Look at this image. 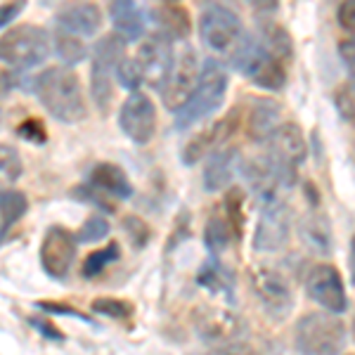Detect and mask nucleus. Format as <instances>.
<instances>
[{
  "label": "nucleus",
  "mask_w": 355,
  "mask_h": 355,
  "mask_svg": "<svg viewBox=\"0 0 355 355\" xmlns=\"http://www.w3.org/2000/svg\"><path fill=\"white\" fill-rule=\"evenodd\" d=\"M249 282L254 296L270 318H289L294 311V291L282 272L272 270L270 266H254L249 270Z\"/></svg>",
  "instance_id": "nucleus-9"
},
{
  "label": "nucleus",
  "mask_w": 355,
  "mask_h": 355,
  "mask_svg": "<svg viewBox=\"0 0 355 355\" xmlns=\"http://www.w3.org/2000/svg\"><path fill=\"white\" fill-rule=\"evenodd\" d=\"M216 355H261L256 351L254 346H249V343H239V341H230V343H223V346L216 351Z\"/></svg>",
  "instance_id": "nucleus-42"
},
{
  "label": "nucleus",
  "mask_w": 355,
  "mask_h": 355,
  "mask_svg": "<svg viewBox=\"0 0 355 355\" xmlns=\"http://www.w3.org/2000/svg\"><path fill=\"white\" fill-rule=\"evenodd\" d=\"M239 164V150L237 147H220L206 159L204 166V187L209 192H220L223 187L230 185L234 168Z\"/></svg>",
  "instance_id": "nucleus-21"
},
{
  "label": "nucleus",
  "mask_w": 355,
  "mask_h": 355,
  "mask_svg": "<svg viewBox=\"0 0 355 355\" xmlns=\"http://www.w3.org/2000/svg\"><path fill=\"white\" fill-rule=\"evenodd\" d=\"M119 125L135 145H147L157 133V107L145 93H130L119 112Z\"/></svg>",
  "instance_id": "nucleus-14"
},
{
  "label": "nucleus",
  "mask_w": 355,
  "mask_h": 355,
  "mask_svg": "<svg viewBox=\"0 0 355 355\" xmlns=\"http://www.w3.org/2000/svg\"><path fill=\"white\" fill-rule=\"evenodd\" d=\"M123 227H125V234H128L130 244H133L135 249H142V246L150 242V237H152L150 225H147L140 216H125Z\"/></svg>",
  "instance_id": "nucleus-36"
},
{
  "label": "nucleus",
  "mask_w": 355,
  "mask_h": 355,
  "mask_svg": "<svg viewBox=\"0 0 355 355\" xmlns=\"http://www.w3.org/2000/svg\"><path fill=\"white\" fill-rule=\"evenodd\" d=\"M107 234H110V223L102 218V216H90L81 225V230L76 232V242L95 244V242H100V239H105Z\"/></svg>",
  "instance_id": "nucleus-35"
},
{
  "label": "nucleus",
  "mask_w": 355,
  "mask_h": 355,
  "mask_svg": "<svg viewBox=\"0 0 355 355\" xmlns=\"http://www.w3.org/2000/svg\"><path fill=\"white\" fill-rule=\"evenodd\" d=\"M17 135L26 142H33V145H43L48 140V130H45L41 119H26V121H21L17 125Z\"/></svg>",
  "instance_id": "nucleus-37"
},
{
  "label": "nucleus",
  "mask_w": 355,
  "mask_h": 355,
  "mask_svg": "<svg viewBox=\"0 0 355 355\" xmlns=\"http://www.w3.org/2000/svg\"><path fill=\"white\" fill-rule=\"evenodd\" d=\"M306 291L308 296L322 306L327 313L339 315L348 308L346 287H343V277L331 263H315L306 275Z\"/></svg>",
  "instance_id": "nucleus-12"
},
{
  "label": "nucleus",
  "mask_w": 355,
  "mask_h": 355,
  "mask_svg": "<svg viewBox=\"0 0 355 355\" xmlns=\"http://www.w3.org/2000/svg\"><path fill=\"white\" fill-rule=\"evenodd\" d=\"M41 105L64 123H78L88 114V105L78 76L67 67H50L33 81Z\"/></svg>",
  "instance_id": "nucleus-1"
},
{
  "label": "nucleus",
  "mask_w": 355,
  "mask_h": 355,
  "mask_svg": "<svg viewBox=\"0 0 355 355\" xmlns=\"http://www.w3.org/2000/svg\"><path fill=\"white\" fill-rule=\"evenodd\" d=\"M24 8H26L24 0H19V3H3L0 5V28L8 26L10 21H15L17 15H19Z\"/></svg>",
  "instance_id": "nucleus-43"
},
{
  "label": "nucleus",
  "mask_w": 355,
  "mask_h": 355,
  "mask_svg": "<svg viewBox=\"0 0 355 355\" xmlns=\"http://www.w3.org/2000/svg\"><path fill=\"white\" fill-rule=\"evenodd\" d=\"M116 81H119V85H121V88L133 90V93H137V88H140V85L145 83V76H142L140 62H137L135 57H125L121 64H119V69H116Z\"/></svg>",
  "instance_id": "nucleus-32"
},
{
  "label": "nucleus",
  "mask_w": 355,
  "mask_h": 355,
  "mask_svg": "<svg viewBox=\"0 0 355 355\" xmlns=\"http://www.w3.org/2000/svg\"><path fill=\"white\" fill-rule=\"evenodd\" d=\"M294 346L301 355H339L346 346V324L334 313L311 311L296 324Z\"/></svg>",
  "instance_id": "nucleus-3"
},
{
  "label": "nucleus",
  "mask_w": 355,
  "mask_h": 355,
  "mask_svg": "<svg viewBox=\"0 0 355 355\" xmlns=\"http://www.w3.org/2000/svg\"><path fill=\"white\" fill-rule=\"evenodd\" d=\"M110 17L114 24V33L123 38L125 43H135L145 36L147 31V12L137 3H125L116 0L110 5Z\"/></svg>",
  "instance_id": "nucleus-19"
},
{
  "label": "nucleus",
  "mask_w": 355,
  "mask_h": 355,
  "mask_svg": "<svg viewBox=\"0 0 355 355\" xmlns=\"http://www.w3.org/2000/svg\"><path fill=\"white\" fill-rule=\"evenodd\" d=\"M53 41L43 26L19 24L0 36V62L15 69H31L48 60Z\"/></svg>",
  "instance_id": "nucleus-7"
},
{
  "label": "nucleus",
  "mask_w": 355,
  "mask_h": 355,
  "mask_svg": "<svg viewBox=\"0 0 355 355\" xmlns=\"http://www.w3.org/2000/svg\"><path fill=\"white\" fill-rule=\"evenodd\" d=\"M239 125H242V107H234V110L227 112L223 119L214 121L209 128H204L202 133L190 137V142L182 147L180 162L185 166H197L199 162L209 159L216 150H220L227 137H232L237 133Z\"/></svg>",
  "instance_id": "nucleus-11"
},
{
  "label": "nucleus",
  "mask_w": 355,
  "mask_h": 355,
  "mask_svg": "<svg viewBox=\"0 0 355 355\" xmlns=\"http://www.w3.org/2000/svg\"><path fill=\"white\" fill-rule=\"evenodd\" d=\"M28 324H31L33 329L41 331V334L45 336V339L64 341V334H62V331L57 329V327H53V324H50V322H45V320H41V318H31V320H28Z\"/></svg>",
  "instance_id": "nucleus-44"
},
{
  "label": "nucleus",
  "mask_w": 355,
  "mask_h": 355,
  "mask_svg": "<svg viewBox=\"0 0 355 355\" xmlns=\"http://www.w3.org/2000/svg\"><path fill=\"white\" fill-rule=\"evenodd\" d=\"M119 256H121V249H119L116 242H112L110 246H105V249L90 251V256L83 261V277H97L110 263L119 261Z\"/></svg>",
  "instance_id": "nucleus-30"
},
{
  "label": "nucleus",
  "mask_w": 355,
  "mask_h": 355,
  "mask_svg": "<svg viewBox=\"0 0 355 355\" xmlns=\"http://www.w3.org/2000/svg\"><path fill=\"white\" fill-rule=\"evenodd\" d=\"M21 175V159L15 147L0 145V190H8L17 178Z\"/></svg>",
  "instance_id": "nucleus-31"
},
{
  "label": "nucleus",
  "mask_w": 355,
  "mask_h": 355,
  "mask_svg": "<svg viewBox=\"0 0 355 355\" xmlns=\"http://www.w3.org/2000/svg\"><path fill=\"white\" fill-rule=\"evenodd\" d=\"M17 85V76L8 69H0V97H5Z\"/></svg>",
  "instance_id": "nucleus-45"
},
{
  "label": "nucleus",
  "mask_w": 355,
  "mask_h": 355,
  "mask_svg": "<svg viewBox=\"0 0 355 355\" xmlns=\"http://www.w3.org/2000/svg\"><path fill=\"white\" fill-rule=\"evenodd\" d=\"M336 19H339V26L343 28V31H348L355 36V3L353 0L341 3L339 8H336Z\"/></svg>",
  "instance_id": "nucleus-39"
},
{
  "label": "nucleus",
  "mask_w": 355,
  "mask_h": 355,
  "mask_svg": "<svg viewBox=\"0 0 355 355\" xmlns=\"http://www.w3.org/2000/svg\"><path fill=\"white\" fill-rule=\"evenodd\" d=\"M339 55L343 60V67L348 71V78L355 85V41H341L339 43Z\"/></svg>",
  "instance_id": "nucleus-41"
},
{
  "label": "nucleus",
  "mask_w": 355,
  "mask_h": 355,
  "mask_svg": "<svg viewBox=\"0 0 355 355\" xmlns=\"http://www.w3.org/2000/svg\"><path fill=\"white\" fill-rule=\"evenodd\" d=\"M291 237V211L282 197L270 199V202L261 204L259 225L254 234V249L256 251H272L284 249Z\"/></svg>",
  "instance_id": "nucleus-10"
},
{
  "label": "nucleus",
  "mask_w": 355,
  "mask_h": 355,
  "mask_svg": "<svg viewBox=\"0 0 355 355\" xmlns=\"http://www.w3.org/2000/svg\"><path fill=\"white\" fill-rule=\"evenodd\" d=\"M334 107L343 121L355 128V85L353 83H341L339 88L334 90Z\"/></svg>",
  "instance_id": "nucleus-33"
},
{
  "label": "nucleus",
  "mask_w": 355,
  "mask_h": 355,
  "mask_svg": "<svg viewBox=\"0 0 355 355\" xmlns=\"http://www.w3.org/2000/svg\"><path fill=\"white\" fill-rule=\"evenodd\" d=\"M154 21L162 28L164 36H168L171 41H187L192 33V19L185 5L180 3H159L152 10Z\"/></svg>",
  "instance_id": "nucleus-23"
},
{
  "label": "nucleus",
  "mask_w": 355,
  "mask_h": 355,
  "mask_svg": "<svg viewBox=\"0 0 355 355\" xmlns=\"http://www.w3.org/2000/svg\"><path fill=\"white\" fill-rule=\"evenodd\" d=\"M76 259V237L64 227L55 225L45 232L41 244V266L50 277H67L69 268Z\"/></svg>",
  "instance_id": "nucleus-15"
},
{
  "label": "nucleus",
  "mask_w": 355,
  "mask_h": 355,
  "mask_svg": "<svg viewBox=\"0 0 355 355\" xmlns=\"http://www.w3.org/2000/svg\"><path fill=\"white\" fill-rule=\"evenodd\" d=\"M348 263H351V282L355 284V234L351 237V256H348Z\"/></svg>",
  "instance_id": "nucleus-46"
},
{
  "label": "nucleus",
  "mask_w": 355,
  "mask_h": 355,
  "mask_svg": "<svg viewBox=\"0 0 355 355\" xmlns=\"http://www.w3.org/2000/svg\"><path fill=\"white\" fill-rule=\"evenodd\" d=\"M220 209L234 234V239H239L244 230V192L239 190V187H230V190L225 192V199H223Z\"/></svg>",
  "instance_id": "nucleus-28"
},
{
  "label": "nucleus",
  "mask_w": 355,
  "mask_h": 355,
  "mask_svg": "<svg viewBox=\"0 0 355 355\" xmlns=\"http://www.w3.org/2000/svg\"><path fill=\"white\" fill-rule=\"evenodd\" d=\"M0 234H3V227H0Z\"/></svg>",
  "instance_id": "nucleus-47"
},
{
  "label": "nucleus",
  "mask_w": 355,
  "mask_h": 355,
  "mask_svg": "<svg viewBox=\"0 0 355 355\" xmlns=\"http://www.w3.org/2000/svg\"><path fill=\"white\" fill-rule=\"evenodd\" d=\"M199 36L211 53L232 60L246 33L242 28V19L234 10L211 3L199 15Z\"/></svg>",
  "instance_id": "nucleus-6"
},
{
  "label": "nucleus",
  "mask_w": 355,
  "mask_h": 355,
  "mask_svg": "<svg viewBox=\"0 0 355 355\" xmlns=\"http://www.w3.org/2000/svg\"><path fill=\"white\" fill-rule=\"evenodd\" d=\"M279 114L282 107L270 97H256L246 110V135L254 142H270L275 130L279 128Z\"/></svg>",
  "instance_id": "nucleus-17"
},
{
  "label": "nucleus",
  "mask_w": 355,
  "mask_h": 355,
  "mask_svg": "<svg viewBox=\"0 0 355 355\" xmlns=\"http://www.w3.org/2000/svg\"><path fill=\"white\" fill-rule=\"evenodd\" d=\"M93 190L107 194L110 199H128L133 194V185H130L128 175L121 166L110 164V162H102L95 164L88 173V182Z\"/></svg>",
  "instance_id": "nucleus-20"
},
{
  "label": "nucleus",
  "mask_w": 355,
  "mask_h": 355,
  "mask_svg": "<svg viewBox=\"0 0 355 355\" xmlns=\"http://www.w3.org/2000/svg\"><path fill=\"white\" fill-rule=\"evenodd\" d=\"M199 76H202V62H199V55L192 45H182V50L175 55L173 67L168 71V78L162 85V102L168 112L178 114L182 107L187 105V100L192 97L194 88L199 83Z\"/></svg>",
  "instance_id": "nucleus-8"
},
{
  "label": "nucleus",
  "mask_w": 355,
  "mask_h": 355,
  "mask_svg": "<svg viewBox=\"0 0 355 355\" xmlns=\"http://www.w3.org/2000/svg\"><path fill=\"white\" fill-rule=\"evenodd\" d=\"M28 209V199L19 190H0V227L8 232Z\"/></svg>",
  "instance_id": "nucleus-25"
},
{
  "label": "nucleus",
  "mask_w": 355,
  "mask_h": 355,
  "mask_svg": "<svg viewBox=\"0 0 355 355\" xmlns=\"http://www.w3.org/2000/svg\"><path fill=\"white\" fill-rule=\"evenodd\" d=\"M90 308H93L95 313L107 315V318H112V320H125V318H130V313H133V306H130L128 301L112 299V296H100V299L93 301Z\"/></svg>",
  "instance_id": "nucleus-34"
},
{
  "label": "nucleus",
  "mask_w": 355,
  "mask_h": 355,
  "mask_svg": "<svg viewBox=\"0 0 355 355\" xmlns=\"http://www.w3.org/2000/svg\"><path fill=\"white\" fill-rule=\"evenodd\" d=\"M234 239V234L230 230V225H227L225 216L223 214H211L209 223H206V230H204V244L206 249L211 251V254H220V251H225L230 242Z\"/></svg>",
  "instance_id": "nucleus-26"
},
{
  "label": "nucleus",
  "mask_w": 355,
  "mask_h": 355,
  "mask_svg": "<svg viewBox=\"0 0 355 355\" xmlns=\"http://www.w3.org/2000/svg\"><path fill=\"white\" fill-rule=\"evenodd\" d=\"M299 232L301 239L313 254L320 256H329L331 254V230H329V220L322 214L320 206H311L306 216L299 223Z\"/></svg>",
  "instance_id": "nucleus-22"
},
{
  "label": "nucleus",
  "mask_w": 355,
  "mask_h": 355,
  "mask_svg": "<svg viewBox=\"0 0 355 355\" xmlns=\"http://www.w3.org/2000/svg\"><path fill=\"white\" fill-rule=\"evenodd\" d=\"M36 308H43V311H48V313H53V315H71V318H78V320H85L88 322V315H83V313H78L76 308H71V306H64V303H53V301H36L33 303Z\"/></svg>",
  "instance_id": "nucleus-40"
},
{
  "label": "nucleus",
  "mask_w": 355,
  "mask_h": 355,
  "mask_svg": "<svg viewBox=\"0 0 355 355\" xmlns=\"http://www.w3.org/2000/svg\"><path fill=\"white\" fill-rule=\"evenodd\" d=\"M53 48L64 64H78L88 55V48L83 45V41H78V36H71L62 28H57L53 33Z\"/></svg>",
  "instance_id": "nucleus-27"
},
{
  "label": "nucleus",
  "mask_w": 355,
  "mask_h": 355,
  "mask_svg": "<svg viewBox=\"0 0 355 355\" xmlns=\"http://www.w3.org/2000/svg\"><path fill=\"white\" fill-rule=\"evenodd\" d=\"M256 38L282 62H289L294 57V43H291L287 28L275 24V21H263V24H259V36Z\"/></svg>",
  "instance_id": "nucleus-24"
},
{
  "label": "nucleus",
  "mask_w": 355,
  "mask_h": 355,
  "mask_svg": "<svg viewBox=\"0 0 355 355\" xmlns=\"http://www.w3.org/2000/svg\"><path fill=\"white\" fill-rule=\"evenodd\" d=\"M197 282L202 284V287L209 289V291H230L232 289L230 272H227L225 268L216 261V256H214V259H209L206 263H202L199 275H197Z\"/></svg>",
  "instance_id": "nucleus-29"
},
{
  "label": "nucleus",
  "mask_w": 355,
  "mask_h": 355,
  "mask_svg": "<svg viewBox=\"0 0 355 355\" xmlns=\"http://www.w3.org/2000/svg\"><path fill=\"white\" fill-rule=\"evenodd\" d=\"M227 85H230V78H227V71L223 69L220 62L206 60L202 64V76H199V83H197V88H194L192 97L187 100V105L175 114V128L185 130L194 123L204 121V119L211 116L214 112H218L223 100H225Z\"/></svg>",
  "instance_id": "nucleus-2"
},
{
  "label": "nucleus",
  "mask_w": 355,
  "mask_h": 355,
  "mask_svg": "<svg viewBox=\"0 0 355 355\" xmlns=\"http://www.w3.org/2000/svg\"><path fill=\"white\" fill-rule=\"evenodd\" d=\"M135 60L140 62L145 83L162 90V85L166 83V78H168V71L175 60L173 41H171L168 36H164L162 31L150 33V36L140 43V48H137Z\"/></svg>",
  "instance_id": "nucleus-13"
},
{
  "label": "nucleus",
  "mask_w": 355,
  "mask_h": 355,
  "mask_svg": "<svg viewBox=\"0 0 355 355\" xmlns=\"http://www.w3.org/2000/svg\"><path fill=\"white\" fill-rule=\"evenodd\" d=\"M194 327L204 341L211 343H230L242 329V322L227 308H202L194 315Z\"/></svg>",
  "instance_id": "nucleus-16"
},
{
  "label": "nucleus",
  "mask_w": 355,
  "mask_h": 355,
  "mask_svg": "<svg viewBox=\"0 0 355 355\" xmlns=\"http://www.w3.org/2000/svg\"><path fill=\"white\" fill-rule=\"evenodd\" d=\"M76 199H81V202H88V204H93L97 206V209H102V211H107V214H112L114 211V199H110L107 194H102V192H97L93 190L90 185H81V187H76V190L71 192Z\"/></svg>",
  "instance_id": "nucleus-38"
},
{
  "label": "nucleus",
  "mask_w": 355,
  "mask_h": 355,
  "mask_svg": "<svg viewBox=\"0 0 355 355\" xmlns=\"http://www.w3.org/2000/svg\"><path fill=\"white\" fill-rule=\"evenodd\" d=\"M232 62L251 83L263 90L277 93V90H282L287 85V67H284V62L279 57H275L259 38L244 36Z\"/></svg>",
  "instance_id": "nucleus-4"
},
{
  "label": "nucleus",
  "mask_w": 355,
  "mask_h": 355,
  "mask_svg": "<svg viewBox=\"0 0 355 355\" xmlns=\"http://www.w3.org/2000/svg\"><path fill=\"white\" fill-rule=\"evenodd\" d=\"M57 28L71 36H95L102 28V10L93 3H71L57 12Z\"/></svg>",
  "instance_id": "nucleus-18"
},
{
  "label": "nucleus",
  "mask_w": 355,
  "mask_h": 355,
  "mask_svg": "<svg viewBox=\"0 0 355 355\" xmlns=\"http://www.w3.org/2000/svg\"><path fill=\"white\" fill-rule=\"evenodd\" d=\"M125 43L116 33L102 36L93 45V62H90V95L100 114H107L114 97V76L119 64L125 60Z\"/></svg>",
  "instance_id": "nucleus-5"
}]
</instances>
